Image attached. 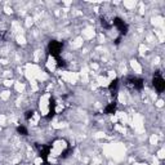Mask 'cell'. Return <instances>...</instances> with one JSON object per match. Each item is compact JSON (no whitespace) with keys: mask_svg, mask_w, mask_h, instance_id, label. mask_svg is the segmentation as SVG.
Instances as JSON below:
<instances>
[{"mask_svg":"<svg viewBox=\"0 0 165 165\" xmlns=\"http://www.w3.org/2000/svg\"><path fill=\"white\" fill-rule=\"evenodd\" d=\"M152 85L155 86V89L158 90L159 93H163L165 89V80L163 79L161 72L160 71H156L154 77H152Z\"/></svg>","mask_w":165,"mask_h":165,"instance_id":"cell-2","label":"cell"},{"mask_svg":"<svg viewBox=\"0 0 165 165\" xmlns=\"http://www.w3.org/2000/svg\"><path fill=\"white\" fill-rule=\"evenodd\" d=\"M56 106H57V103H56V99H54V97H50L49 98V112H48V115H46V119H52V117L56 115Z\"/></svg>","mask_w":165,"mask_h":165,"instance_id":"cell-6","label":"cell"},{"mask_svg":"<svg viewBox=\"0 0 165 165\" xmlns=\"http://www.w3.org/2000/svg\"><path fill=\"white\" fill-rule=\"evenodd\" d=\"M116 108H117V103H116V102H110V103L105 107V114L112 115V114L116 112Z\"/></svg>","mask_w":165,"mask_h":165,"instance_id":"cell-7","label":"cell"},{"mask_svg":"<svg viewBox=\"0 0 165 165\" xmlns=\"http://www.w3.org/2000/svg\"><path fill=\"white\" fill-rule=\"evenodd\" d=\"M56 63H57V67L58 68H62V67H65L66 66V62L62 59L61 57H58V58H56Z\"/></svg>","mask_w":165,"mask_h":165,"instance_id":"cell-11","label":"cell"},{"mask_svg":"<svg viewBox=\"0 0 165 165\" xmlns=\"http://www.w3.org/2000/svg\"><path fill=\"white\" fill-rule=\"evenodd\" d=\"M33 116H34V111H26L25 119H26V120H31V119H33Z\"/></svg>","mask_w":165,"mask_h":165,"instance_id":"cell-13","label":"cell"},{"mask_svg":"<svg viewBox=\"0 0 165 165\" xmlns=\"http://www.w3.org/2000/svg\"><path fill=\"white\" fill-rule=\"evenodd\" d=\"M53 148V145H45V146H39V156L40 159L45 163L48 161V156L50 155V151Z\"/></svg>","mask_w":165,"mask_h":165,"instance_id":"cell-5","label":"cell"},{"mask_svg":"<svg viewBox=\"0 0 165 165\" xmlns=\"http://www.w3.org/2000/svg\"><path fill=\"white\" fill-rule=\"evenodd\" d=\"M125 84L130 85L132 88H134L137 90H141L145 86V80L141 79V77H134V76H128L127 80H125Z\"/></svg>","mask_w":165,"mask_h":165,"instance_id":"cell-4","label":"cell"},{"mask_svg":"<svg viewBox=\"0 0 165 165\" xmlns=\"http://www.w3.org/2000/svg\"><path fill=\"white\" fill-rule=\"evenodd\" d=\"M112 26H115V27L117 28V31L120 33V36L127 35L128 31H129L128 25H127V23H125L120 17H115V18L112 20Z\"/></svg>","mask_w":165,"mask_h":165,"instance_id":"cell-3","label":"cell"},{"mask_svg":"<svg viewBox=\"0 0 165 165\" xmlns=\"http://www.w3.org/2000/svg\"><path fill=\"white\" fill-rule=\"evenodd\" d=\"M120 80L119 79H114L111 83H110V85H108V90L111 92L112 94H116V90H117V88H119V83Z\"/></svg>","mask_w":165,"mask_h":165,"instance_id":"cell-8","label":"cell"},{"mask_svg":"<svg viewBox=\"0 0 165 165\" xmlns=\"http://www.w3.org/2000/svg\"><path fill=\"white\" fill-rule=\"evenodd\" d=\"M71 152H72V148L70 147V146H67V147L65 148V150L61 152V156H62V158H63V159H66V158H68V155L71 154Z\"/></svg>","mask_w":165,"mask_h":165,"instance_id":"cell-9","label":"cell"},{"mask_svg":"<svg viewBox=\"0 0 165 165\" xmlns=\"http://www.w3.org/2000/svg\"><path fill=\"white\" fill-rule=\"evenodd\" d=\"M121 37H123V36L116 37V40H115V44H116V45H119V44H120V41H121Z\"/></svg>","mask_w":165,"mask_h":165,"instance_id":"cell-14","label":"cell"},{"mask_svg":"<svg viewBox=\"0 0 165 165\" xmlns=\"http://www.w3.org/2000/svg\"><path fill=\"white\" fill-rule=\"evenodd\" d=\"M17 133H18V134H21V136H27L28 134L27 129L23 127V125H18V127H17Z\"/></svg>","mask_w":165,"mask_h":165,"instance_id":"cell-10","label":"cell"},{"mask_svg":"<svg viewBox=\"0 0 165 165\" xmlns=\"http://www.w3.org/2000/svg\"><path fill=\"white\" fill-rule=\"evenodd\" d=\"M101 23H102V26H103L106 30H110V28L112 27V25H111V23H108V22H107L105 18H102V20H101Z\"/></svg>","mask_w":165,"mask_h":165,"instance_id":"cell-12","label":"cell"},{"mask_svg":"<svg viewBox=\"0 0 165 165\" xmlns=\"http://www.w3.org/2000/svg\"><path fill=\"white\" fill-rule=\"evenodd\" d=\"M63 49V43L57 41V40H50L48 44V52L50 56L56 59L58 57H61V52Z\"/></svg>","mask_w":165,"mask_h":165,"instance_id":"cell-1","label":"cell"}]
</instances>
